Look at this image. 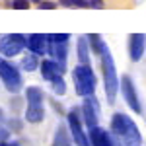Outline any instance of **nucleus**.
<instances>
[{"instance_id":"f257e3e1","label":"nucleus","mask_w":146,"mask_h":146,"mask_svg":"<svg viewBox=\"0 0 146 146\" xmlns=\"http://www.w3.org/2000/svg\"><path fill=\"white\" fill-rule=\"evenodd\" d=\"M111 129L127 146H138L140 144V133H138V129H136L135 121H133L129 115L115 113L113 119H111Z\"/></svg>"},{"instance_id":"f03ea898","label":"nucleus","mask_w":146,"mask_h":146,"mask_svg":"<svg viewBox=\"0 0 146 146\" xmlns=\"http://www.w3.org/2000/svg\"><path fill=\"white\" fill-rule=\"evenodd\" d=\"M101 66H103V82H105V96L107 101L113 103L119 92V78H117V70H115V62H113L111 53L105 49L101 55Z\"/></svg>"},{"instance_id":"7ed1b4c3","label":"nucleus","mask_w":146,"mask_h":146,"mask_svg":"<svg viewBox=\"0 0 146 146\" xmlns=\"http://www.w3.org/2000/svg\"><path fill=\"white\" fill-rule=\"evenodd\" d=\"M25 98H27V109H25V119L29 123H41L43 121V92L37 86H29L25 90Z\"/></svg>"},{"instance_id":"20e7f679","label":"nucleus","mask_w":146,"mask_h":146,"mask_svg":"<svg viewBox=\"0 0 146 146\" xmlns=\"http://www.w3.org/2000/svg\"><path fill=\"white\" fill-rule=\"evenodd\" d=\"M72 78H74V88H76L78 96L88 98V96L94 94V90H96V76H94V72H92V68L88 64H80V66L74 68Z\"/></svg>"},{"instance_id":"39448f33","label":"nucleus","mask_w":146,"mask_h":146,"mask_svg":"<svg viewBox=\"0 0 146 146\" xmlns=\"http://www.w3.org/2000/svg\"><path fill=\"white\" fill-rule=\"evenodd\" d=\"M0 78H2V82H4V86H6L8 92H18L22 88V76H20V72L16 70L14 64L6 62L2 56H0Z\"/></svg>"},{"instance_id":"423d86ee","label":"nucleus","mask_w":146,"mask_h":146,"mask_svg":"<svg viewBox=\"0 0 146 146\" xmlns=\"http://www.w3.org/2000/svg\"><path fill=\"white\" fill-rule=\"evenodd\" d=\"M25 45H27V41H25L23 35H20V33L4 35V37L0 39V55L14 56V55H18Z\"/></svg>"},{"instance_id":"0eeeda50","label":"nucleus","mask_w":146,"mask_h":146,"mask_svg":"<svg viewBox=\"0 0 146 146\" xmlns=\"http://www.w3.org/2000/svg\"><path fill=\"white\" fill-rule=\"evenodd\" d=\"M68 125H70L72 138L76 140V146H90L88 138H86L84 131H82V123H80V119H78V113L74 111V109L68 113Z\"/></svg>"},{"instance_id":"6e6552de","label":"nucleus","mask_w":146,"mask_h":146,"mask_svg":"<svg viewBox=\"0 0 146 146\" xmlns=\"http://www.w3.org/2000/svg\"><path fill=\"white\" fill-rule=\"evenodd\" d=\"M121 88H123V96H125V100H127V103H129V107H131V109H133L135 113H142V107H140V103H138V98H136V94H135L133 80L129 78V76H123Z\"/></svg>"},{"instance_id":"1a4fd4ad","label":"nucleus","mask_w":146,"mask_h":146,"mask_svg":"<svg viewBox=\"0 0 146 146\" xmlns=\"http://www.w3.org/2000/svg\"><path fill=\"white\" fill-rule=\"evenodd\" d=\"M146 35L142 33H133L131 35V60H140L142 58V53H144V41Z\"/></svg>"},{"instance_id":"9d476101","label":"nucleus","mask_w":146,"mask_h":146,"mask_svg":"<svg viewBox=\"0 0 146 146\" xmlns=\"http://www.w3.org/2000/svg\"><path fill=\"white\" fill-rule=\"evenodd\" d=\"M49 37L41 33H33L29 35V39H27V47H29V51L35 53V55H43L47 51V47H49V41H47Z\"/></svg>"},{"instance_id":"9b49d317","label":"nucleus","mask_w":146,"mask_h":146,"mask_svg":"<svg viewBox=\"0 0 146 146\" xmlns=\"http://www.w3.org/2000/svg\"><path fill=\"white\" fill-rule=\"evenodd\" d=\"M90 142L92 146H113L111 136L107 135V131H103L100 127L90 129Z\"/></svg>"},{"instance_id":"f8f14e48","label":"nucleus","mask_w":146,"mask_h":146,"mask_svg":"<svg viewBox=\"0 0 146 146\" xmlns=\"http://www.w3.org/2000/svg\"><path fill=\"white\" fill-rule=\"evenodd\" d=\"M82 111H84V117H86L88 129H94V127H98V105H96V101L86 100V101H84V107H82Z\"/></svg>"},{"instance_id":"ddd939ff","label":"nucleus","mask_w":146,"mask_h":146,"mask_svg":"<svg viewBox=\"0 0 146 146\" xmlns=\"http://www.w3.org/2000/svg\"><path fill=\"white\" fill-rule=\"evenodd\" d=\"M60 74H62V68L58 66L56 62H53V60H45L43 64H41V76L45 80H56L60 78Z\"/></svg>"},{"instance_id":"4468645a","label":"nucleus","mask_w":146,"mask_h":146,"mask_svg":"<svg viewBox=\"0 0 146 146\" xmlns=\"http://www.w3.org/2000/svg\"><path fill=\"white\" fill-rule=\"evenodd\" d=\"M51 53L56 56V60L60 62V68L64 70V62H66V43H55L51 41Z\"/></svg>"},{"instance_id":"2eb2a0df","label":"nucleus","mask_w":146,"mask_h":146,"mask_svg":"<svg viewBox=\"0 0 146 146\" xmlns=\"http://www.w3.org/2000/svg\"><path fill=\"white\" fill-rule=\"evenodd\" d=\"M78 58H80L82 64H88V60H90V53H88V37L80 39V43H78Z\"/></svg>"},{"instance_id":"dca6fc26","label":"nucleus","mask_w":146,"mask_h":146,"mask_svg":"<svg viewBox=\"0 0 146 146\" xmlns=\"http://www.w3.org/2000/svg\"><path fill=\"white\" fill-rule=\"evenodd\" d=\"M88 41H90V45L94 47V51H96L98 55H103V51L107 49V47L103 45V41H101L100 35H88Z\"/></svg>"},{"instance_id":"f3484780","label":"nucleus","mask_w":146,"mask_h":146,"mask_svg":"<svg viewBox=\"0 0 146 146\" xmlns=\"http://www.w3.org/2000/svg\"><path fill=\"white\" fill-rule=\"evenodd\" d=\"M22 68H23V70H29V72L37 68V56H35V53H33V55L23 56V60H22Z\"/></svg>"},{"instance_id":"a211bd4d","label":"nucleus","mask_w":146,"mask_h":146,"mask_svg":"<svg viewBox=\"0 0 146 146\" xmlns=\"http://www.w3.org/2000/svg\"><path fill=\"white\" fill-rule=\"evenodd\" d=\"M66 133H64V129H62V127H58V131H56V138H55V146H66V142H68V138L66 136Z\"/></svg>"},{"instance_id":"6ab92c4d","label":"nucleus","mask_w":146,"mask_h":146,"mask_svg":"<svg viewBox=\"0 0 146 146\" xmlns=\"http://www.w3.org/2000/svg\"><path fill=\"white\" fill-rule=\"evenodd\" d=\"M64 90H66V84H64V80L62 78H56V80H53V92L55 94H64Z\"/></svg>"},{"instance_id":"aec40b11","label":"nucleus","mask_w":146,"mask_h":146,"mask_svg":"<svg viewBox=\"0 0 146 146\" xmlns=\"http://www.w3.org/2000/svg\"><path fill=\"white\" fill-rule=\"evenodd\" d=\"M68 37H70L68 33H62V35H60V33H51V35H49V39L55 41V43H66Z\"/></svg>"},{"instance_id":"412c9836","label":"nucleus","mask_w":146,"mask_h":146,"mask_svg":"<svg viewBox=\"0 0 146 146\" xmlns=\"http://www.w3.org/2000/svg\"><path fill=\"white\" fill-rule=\"evenodd\" d=\"M12 8L14 10H27L29 8V0H14L12 2Z\"/></svg>"},{"instance_id":"4be33fe9","label":"nucleus","mask_w":146,"mask_h":146,"mask_svg":"<svg viewBox=\"0 0 146 146\" xmlns=\"http://www.w3.org/2000/svg\"><path fill=\"white\" fill-rule=\"evenodd\" d=\"M62 4H66V6H90V2H84V0H62Z\"/></svg>"},{"instance_id":"5701e85b","label":"nucleus","mask_w":146,"mask_h":146,"mask_svg":"<svg viewBox=\"0 0 146 146\" xmlns=\"http://www.w3.org/2000/svg\"><path fill=\"white\" fill-rule=\"evenodd\" d=\"M6 138H8V131H4V129H0V144H2V142H4Z\"/></svg>"},{"instance_id":"b1692460","label":"nucleus","mask_w":146,"mask_h":146,"mask_svg":"<svg viewBox=\"0 0 146 146\" xmlns=\"http://www.w3.org/2000/svg\"><path fill=\"white\" fill-rule=\"evenodd\" d=\"M51 8H55V4H51V2H43L41 4V10H51Z\"/></svg>"},{"instance_id":"393cba45","label":"nucleus","mask_w":146,"mask_h":146,"mask_svg":"<svg viewBox=\"0 0 146 146\" xmlns=\"http://www.w3.org/2000/svg\"><path fill=\"white\" fill-rule=\"evenodd\" d=\"M0 146H18V144H16V142H14V144H8V142H2Z\"/></svg>"},{"instance_id":"a878e982","label":"nucleus","mask_w":146,"mask_h":146,"mask_svg":"<svg viewBox=\"0 0 146 146\" xmlns=\"http://www.w3.org/2000/svg\"><path fill=\"white\" fill-rule=\"evenodd\" d=\"M0 119H2V111H0Z\"/></svg>"}]
</instances>
